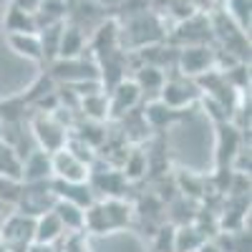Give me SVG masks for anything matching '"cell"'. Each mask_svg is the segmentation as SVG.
<instances>
[{
  "label": "cell",
  "mask_w": 252,
  "mask_h": 252,
  "mask_svg": "<svg viewBox=\"0 0 252 252\" xmlns=\"http://www.w3.org/2000/svg\"><path fill=\"white\" fill-rule=\"evenodd\" d=\"M161 101L166 103V106H172V109H184V106H189L192 101H197V96H199V91H197V86L194 83H189V81H164L161 83Z\"/></svg>",
  "instance_id": "8"
},
{
  "label": "cell",
  "mask_w": 252,
  "mask_h": 252,
  "mask_svg": "<svg viewBox=\"0 0 252 252\" xmlns=\"http://www.w3.org/2000/svg\"><path fill=\"white\" fill-rule=\"evenodd\" d=\"M8 46L31 61H43V48H40L38 33H8Z\"/></svg>",
  "instance_id": "14"
},
{
  "label": "cell",
  "mask_w": 252,
  "mask_h": 252,
  "mask_svg": "<svg viewBox=\"0 0 252 252\" xmlns=\"http://www.w3.org/2000/svg\"><path fill=\"white\" fill-rule=\"evenodd\" d=\"M58 252H91V247L86 242V229H76V232H71L66 240H63Z\"/></svg>",
  "instance_id": "25"
},
{
  "label": "cell",
  "mask_w": 252,
  "mask_h": 252,
  "mask_svg": "<svg viewBox=\"0 0 252 252\" xmlns=\"http://www.w3.org/2000/svg\"><path fill=\"white\" fill-rule=\"evenodd\" d=\"M13 5L23 8V10H28V13H35L38 5H40V0H13Z\"/></svg>",
  "instance_id": "28"
},
{
  "label": "cell",
  "mask_w": 252,
  "mask_h": 252,
  "mask_svg": "<svg viewBox=\"0 0 252 252\" xmlns=\"http://www.w3.org/2000/svg\"><path fill=\"white\" fill-rule=\"evenodd\" d=\"M51 209L56 212V217L61 220V224L66 227V229H71V232L83 229V222H86V209H83V207H78V204H73L68 199H58L56 197V202H53Z\"/></svg>",
  "instance_id": "12"
},
{
  "label": "cell",
  "mask_w": 252,
  "mask_h": 252,
  "mask_svg": "<svg viewBox=\"0 0 252 252\" xmlns=\"http://www.w3.org/2000/svg\"><path fill=\"white\" fill-rule=\"evenodd\" d=\"M31 129H33V136H35L38 146L43 152H48V154L58 152L61 146L66 144V139H68L66 126H63L53 114H38L33 119V124H31Z\"/></svg>",
  "instance_id": "3"
},
{
  "label": "cell",
  "mask_w": 252,
  "mask_h": 252,
  "mask_svg": "<svg viewBox=\"0 0 252 252\" xmlns=\"http://www.w3.org/2000/svg\"><path fill=\"white\" fill-rule=\"evenodd\" d=\"M215 58L217 53L207 43H189L179 51V68L184 76H202L215 68Z\"/></svg>",
  "instance_id": "4"
},
{
  "label": "cell",
  "mask_w": 252,
  "mask_h": 252,
  "mask_svg": "<svg viewBox=\"0 0 252 252\" xmlns=\"http://www.w3.org/2000/svg\"><path fill=\"white\" fill-rule=\"evenodd\" d=\"M61 31H63V23H51V26H43L38 31V38H40V48H43V58L46 61H53L58 56V40H61Z\"/></svg>",
  "instance_id": "17"
},
{
  "label": "cell",
  "mask_w": 252,
  "mask_h": 252,
  "mask_svg": "<svg viewBox=\"0 0 252 252\" xmlns=\"http://www.w3.org/2000/svg\"><path fill=\"white\" fill-rule=\"evenodd\" d=\"M26 252H58V247H56V242L53 245H48V242H31Z\"/></svg>",
  "instance_id": "27"
},
{
  "label": "cell",
  "mask_w": 252,
  "mask_h": 252,
  "mask_svg": "<svg viewBox=\"0 0 252 252\" xmlns=\"http://www.w3.org/2000/svg\"><path fill=\"white\" fill-rule=\"evenodd\" d=\"M174 116H177V109L166 106L164 101H154V103H149V106H146V121L154 124V126H164V124H169Z\"/></svg>",
  "instance_id": "23"
},
{
  "label": "cell",
  "mask_w": 252,
  "mask_h": 252,
  "mask_svg": "<svg viewBox=\"0 0 252 252\" xmlns=\"http://www.w3.org/2000/svg\"><path fill=\"white\" fill-rule=\"evenodd\" d=\"M5 31L8 33H38L35 28V15L18 8V5H10V10L5 13Z\"/></svg>",
  "instance_id": "15"
},
{
  "label": "cell",
  "mask_w": 252,
  "mask_h": 252,
  "mask_svg": "<svg viewBox=\"0 0 252 252\" xmlns=\"http://www.w3.org/2000/svg\"><path fill=\"white\" fill-rule=\"evenodd\" d=\"M48 177H53L51 172V154L43 149H35L26 157V161H20V182H46Z\"/></svg>",
  "instance_id": "9"
},
{
  "label": "cell",
  "mask_w": 252,
  "mask_h": 252,
  "mask_svg": "<svg viewBox=\"0 0 252 252\" xmlns=\"http://www.w3.org/2000/svg\"><path fill=\"white\" fill-rule=\"evenodd\" d=\"M146 172V157L141 152H134L131 157H126L124 161V177L126 179H136Z\"/></svg>",
  "instance_id": "26"
},
{
  "label": "cell",
  "mask_w": 252,
  "mask_h": 252,
  "mask_svg": "<svg viewBox=\"0 0 252 252\" xmlns=\"http://www.w3.org/2000/svg\"><path fill=\"white\" fill-rule=\"evenodd\" d=\"M51 189H53V194L58 199H68V202H73V204H78L83 209H89L96 202L94 199V189L86 182H63V179H56L51 184Z\"/></svg>",
  "instance_id": "10"
},
{
  "label": "cell",
  "mask_w": 252,
  "mask_h": 252,
  "mask_svg": "<svg viewBox=\"0 0 252 252\" xmlns=\"http://www.w3.org/2000/svg\"><path fill=\"white\" fill-rule=\"evenodd\" d=\"M224 13L235 20L240 31H250V0H224Z\"/></svg>",
  "instance_id": "20"
},
{
  "label": "cell",
  "mask_w": 252,
  "mask_h": 252,
  "mask_svg": "<svg viewBox=\"0 0 252 252\" xmlns=\"http://www.w3.org/2000/svg\"><path fill=\"white\" fill-rule=\"evenodd\" d=\"M194 252H222V250H220L217 245H212V242H207V240H204V242H202Z\"/></svg>",
  "instance_id": "29"
},
{
  "label": "cell",
  "mask_w": 252,
  "mask_h": 252,
  "mask_svg": "<svg viewBox=\"0 0 252 252\" xmlns=\"http://www.w3.org/2000/svg\"><path fill=\"white\" fill-rule=\"evenodd\" d=\"M141 98V89L136 86L134 81H119L111 96L106 98L109 101V116H124L126 111H131Z\"/></svg>",
  "instance_id": "7"
},
{
  "label": "cell",
  "mask_w": 252,
  "mask_h": 252,
  "mask_svg": "<svg viewBox=\"0 0 252 252\" xmlns=\"http://www.w3.org/2000/svg\"><path fill=\"white\" fill-rule=\"evenodd\" d=\"M20 189H23V182L20 179L0 174V199H5L8 204H15L20 197Z\"/></svg>",
  "instance_id": "24"
},
{
  "label": "cell",
  "mask_w": 252,
  "mask_h": 252,
  "mask_svg": "<svg viewBox=\"0 0 252 252\" xmlns=\"http://www.w3.org/2000/svg\"><path fill=\"white\" fill-rule=\"evenodd\" d=\"M63 146H66V149H68L76 159H81L83 164H89V166H91V164H94V159H96L94 146H91L86 139H81V136H68Z\"/></svg>",
  "instance_id": "22"
},
{
  "label": "cell",
  "mask_w": 252,
  "mask_h": 252,
  "mask_svg": "<svg viewBox=\"0 0 252 252\" xmlns=\"http://www.w3.org/2000/svg\"><path fill=\"white\" fill-rule=\"evenodd\" d=\"M207 237L199 232L197 227L187 224V227H179L174 229V252H194Z\"/></svg>",
  "instance_id": "16"
},
{
  "label": "cell",
  "mask_w": 252,
  "mask_h": 252,
  "mask_svg": "<svg viewBox=\"0 0 252 252\" xmlns=\"http://www.w3.org/2000/svg\"><path fill=\"white\" fill-rule=\"evenodd\" d=\"M0 174L20 179V157L5 141H0Z\"/></svg>",
  "instance_id": "21"
},
{
  "label": "cell",
  "mask_w": 252,
  "mask_h": 252,
  "mask_svg": "<svg viewBox=\"0 0 252 252\" xmlns=\"http://www.w3.org/2000/svg\"><path fill=\"white\" fill-rule=\"evenodd\" d=\"M86 46V38L78 26H63L61 40H58V56L56 58H78Z\"/></svg>",
  "instance_id": "13"
},
{
  "label": "cell",
  "mask_w": 252,
  "mask_h": 252,
  "mask_svg": "<svg viewBox=\"0 0 252 252\" xmlns=\"http://www.w3.org/2000/svg\"><path fill=\"white\" fill-rule=\"evenodd\" d=\"M8 209H10V204H8L5 199H0V220L8 217Z\"/></svg>",
  "instance_id": "30"
},
{
  "label": "cell",
  "mask_w": 252,
  "mask_h": 252,
  "mask_svg": "<svg viewBox=\"0 0 252 252\" xmlns=\"http://www.w3.org/2000/svg\"><path fill=\"white\" fill-rule=\"evenodd\" d=\"M81 109L86 116H91L94 121H101L109 116V101H106V94L98 91V94H91V96H83L81 98Z\"/></svg>",
  "instance_id": "18"
},
{
  "label": "cell",
  "mask_w": 252,
  "mask_h": 252,
  "mask_svg": "<svg viewBox=\"0 0 252 252\" xmlns=\"http://www.w3.org/2000/svg\"><path fill=\"white\" fill-rule=\"evenodd\" d=\"M53 76L61 78L63 83H76L86 78H101L96 63H86L81 56L78 58H58L53 63Z\"/></svg>",
  "instance_id": "6"
},
{
  "label": "cell",
  "mask_w": 252,
  "mask_h": 252,
  "mask_svg": "<svg viewBox=\"0 0 252 252\" xmlns=\"http://www.w3.org/2000/svg\"><path fill=\"white\" fill-rule=\"evenodd\" d=\"M33 224L35 217L31 215H8L3 227H0V247L3 252H26L33 242Z\"/></svg>",
  "instance_id": "2"
},
{
  "label": "cell",
  "mask_w": 252,
  "mask_h": 252,
  "mask_svg": "<svg viewBox=\"0 0 252 252\" xmlns=\"http://www.w3.org/2000/svg\"><path fill=\"white\" fill-rule=\"evenodd\" d=\"M129 222V207L121 199H106L101 204H91L86 209V222L83 229H91V232H106V229H116L121 224Z\"/></svg>",
  "instance_id": "1"
},
{
  "label": "cell",
  "mask_w": 252,
  "mask_h": 252,
  "mask_svg": "<svg viewBox=\"0 0 252 252\" xmlns=\"http://www.w3.org/2000/svg\"><path fill=\"white\" fill-rule=\"evenodd\" d=\"M66 232V227L61 224V220L56 217L53 209H46V212H40L35 217V224H33V242H58Z\"/></svg>",
  "instance_id": "11"
},
{
  "label": "cell",
  "mask_w": 252,
  "mask_h": 252,
  "mask_svg": "<svg viewBox=\"0 0 252 252\" xmlns=\"http://www.w3.org/2000/svg\"><path fill=\"white\" fill-rule=\"evenodd\" d=\"M51 172L56 179H63V182H86L91 177V166L76 159L66 146H61L58 152L51 154Z\"/></svg>",
  "instance_id": "5"
},
{
  "label": "cell",
  "mask_w": 252,
  "mask_h": 252,
  "mask_svg": "<svg viewBox=\"0 0 252 252\" xmlns=\"http://www.w3.org/2000/svg\"><path fill=\"white\" fill-rule=\"evenodd\" d=\"M164 81H166V78H164L161 68L152 66V63L141 66V68H139V73H136V78H134V83H136V86H139L141 91H159Z\"/></svg>",
  "instance_id": "19"
}]
</instances>
